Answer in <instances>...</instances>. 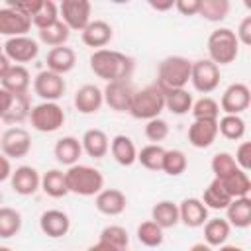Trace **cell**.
I'll list each match as a JSON object with an SVG mask.
<instances>
[{"mask_svg": "<svg viewBox=\"0 0 251 251\" xmlns=\"http://www.w3.org/2000/svg\"><path fill=\"white\" fill-rule=\"evenodd\" d=\"M69 192L78 196H96L104 188V176L98 169L90 165H73L65 171Z\"/></svg>", "mask_w": 251, "mask_h": 251, "instance_id": "obj_3", "label": "cell"}, {"mask_svg": "<svg viewBox=\"0 0 251 251\" xmlns=\"http://www.w3.org/2000/svg\"><path fill=\"white\" fill-rule=\"evenodd\" d=\"M86 251H124V249H116V247H112V245H108V243H104V241H98L96 245L88 247Z\"/></svg>", "mask_w": 251, "mask_h": 251, "instance_id": "obj_54", "label": "cell"}, {"mask_svg": "<svg viewBox=\"0 0 251 251\" xmlns=\"http://www.w3.org/2000/svg\"><path fill=\"white\" fill-rule=\"evenodd\" d=\"M0 149H2V155H6L8 159L25 157L31 151V135H29V131L20 127V126L8 127L0 135Z\"/></svg>", "mask_w": 251, "mask_h": 251, "instance_id": "obj_9", "label": "cell"}, {"mask_svg": "<svg viewBox=\"0 0 251 251\" xmlns=\"http://www.w3.org/2000/svg\"><path fill=\"white\" fill-rule=\"evenodd\" d=\"M208 47V59L214 65H229L239 55V41L235 37V31L229 27H218L208 35L206 41Z\"/></svg>", "mask_w": 251, "mask_h": 251, "instance_id": "obj_4", "label": "cell"}, {"mask_svg": "<svg viewBox=\"0 0 251 251\" xmlns=\"http://www.w3.org/2000/svg\"><path fill=\"white\" fill-rule=\"evenodd\" d=\"M12 163H10V159L6 157V155H2L0 153V182H4V180H8L10 178V175H12Z\"/></svg>", "mask_w": 251, "mask_h": 251, "instance_id": "obj_51", "label": "cell"}, {"mask_svg": "<svg viewBox=\"0 0 251 251\" xmlns=\"http://www.w3.org/2000/svg\"><path fill=\"white\" fill-rule=\"evenodd\" d=\"M233 161L237 165V169L249 173L251 169V143L249 141H241L235 149V155H233Z\"/></svg>", "mask_w": 251, "mask_h": 251, "instance_id": "obj_47", "label": "cell"}, {"mask_svg": "<svg viewBox=\"0 0 251 251\" xmlns=\"http://www.w3.org/2000/svg\"><path fill=\"white\" fill-rule=\"evenodd\" d=\"M202 204L208 208V210H226L227 204L231 202V196L226 192V188L222 186V182L218 178H214L206 188H204V194H202Z\"/></svg>", "mask_w": 251, "mask_h": 251, "instance_id": "obj_33", "label": "cell"}, {"mask_svg": "<svg viewBox=\"0 0 251 251\" xmlns=\"http://www.w3.org/2000/svg\"><path fill=\"white\" fill-rule=\"evenodd\" d=\"M10 65H12L10 59H8L6 55H2V57H0V80H2V76L6 75V71L10 69Z\"/></svg>", "mask_w": 251, "mask_h": 251, "instance_id": "obj_55", "label": "cell"}, {"mask_svg": "<svg viewBox=\"0 0 251 251\" xmlns=\"http://www.w3.org/2000/svg\"><path fill=\"white\" fill-rule=\"evenodd\" d=\"M73 104L75 108L80 112V114H96L102 104H104V94H102V88H98L96 84H82L76 92H75V98H73Z\"/></svg>", "mask_w": 251, "mask_h": 251, "instance_id": "obj_20", "label": "cell"}, {"mask_svg": "<svg viewBox=\"0 0 251 251\" xmlns=\"http://www.w3.org/2000/svg\"><path fill=\"white\" fill-rule=\"evenodd\" d=\"M80 145H82V151L92 159H102L110 151V139H108L106 131H102L98 127L86 129L80 137Z\"/></svg>", "mask_w": 251, "mask_h": 251, "instance_id": "obj_24", "label": "cell"}, {"mask_svg": "<svg viewBox=\"0 0 251 251\" xmlns=\"http://www.w3.org/2000/svg\"><path fill=\"white\" fill-rule=\"evenodd\" d=\"M22 229V214L16 208L0 206V239H10Z\"/></svg>", "mask_w": 251, "mask_h": 251, "instance_id": "obj_37", "label": "cell"}, {"mask_svg": "<svg viewBox=\"0 0 251 251\" xmlns=\"http://www.w3.org/2000/svg\"><path fill=\"white\" fill-rule=\"evenodd\" d=\"M98 241H104L116 249H127V243H129V235L126 231V227L122 226H106L102 231H100V237Z\"/></svg>", "mask_w": 251, "mask_h": 251, "instance_id": "obj_45", "label": "cell"}, {"mask_svg": "<svg viewBox=\"0 0 251 251\" xmlns=\"http://www.w3.org/2000/svg\"><path fill=\"white\" fill-rule=\"evenodd\" d=\"M227 12H229L227 0H200L198 16H202L208 22H222L226 20Z\"/></svg>", "mask_w": 251, "mask_h": 251, "instance_id": "obj_41", "label": "cell"}, {"mask_svg": "<svg viewBox=\"0 0 251 251\" xmlns=\"http://www.w3.org/2000/svg\"><path fill=\"white\" fill-rule=\"evenodd\" d=\"M188 251H212V247L206 243H194V245H190Z\"/></svg>", "mask_w": 251, "mask_h": 251, "instance_id": "obj_56", "label": "cell"}, {"mask_svg": "<svg viewBox=\"0 0 251 251\" xmlns=\"http://www.w3.org/2000/svg\"><path fill=\"white\" fill-rule=\"evenodd\" d=\"M163 110H165V94H163V90L157 84H149V86L133 92V98H131L127 114L131 118H135V120L149 122L153 118H159V114Z\"/></svg>", "mask_w": 251, "mask_h": 251, "instance_id": "obj_5", "label": "cell"}, {"mask_svg": "<svg viewBox=\"0 0 251 251\" xmlns=\"http://www.w3.org/2000/svg\"><path fill=\"white\" fill-rule=\"evenodd\" d=\"M210 169H212V173H214V178L222 180V178H226L227 175H231V173L237 169V165H235L231 153H227V151H218V153L212 157V161H210Z\"/></svg>", "mask_w": 251, "mask_h": 251, "instance_id": "obj_44", "label": "cell"}, {"mask_svg": "<svg viewBox=\"0 0 251 251\" xmlns=\"http://www.w3.org/2000/svg\"><path fill=\"white\" fill-rule=\"evenodd\" d=\"M94 206L104 216H120L127 206V198L118 188H102L94 198Z\"/></svg>", "mask_w": 251, "mask_h": 251, "instance_id": "obj_21", "label": "cell"}, {"mask_svg": "<svg viewBox=\"0 0 251 251\" xmlns=\"http://www.w3.org/2000/svg\"><path fill=\"white\" fill-rule=\"evenodd\" d=\"M10 184H12V190L20 196H31L39 190L41 186V175L29 167V165H20L12 171L10 175Z\"/></svg>", "mask_w": 251, "mask_h": 251, "instance_id": "obj_14", "label": "cell"}, {"mask_svg": "<svg viewBox=\"0 0 251 251\" xmlns=\"http://www.w3.org/2000/svg\"><path fill=\"white\" fill-rule=\"evenodd\" d=\"M12 94L10 92H6L2 86H0V120L4 118V114L8 112V108H10V104H12Z\"/></svg>", "mask_w": 251, "mask_h": 251, "instance_id": "obj_52", "label": "cell"}, {"mask_svg": "<svg viewBox=\"0 0 251 251\" xmlns=\"http://www.w3.org/2000/svg\"><path fill=\"white\" fill-rule=\"evenodd\" d=\"M218 133H222L229 141H239L245 135V120L241 116L224 114L218 118Z\"/></svg>", "mask_w": 251, "mask_h": 251, "instance_id": "obj_36", "label": "cell"}, {"mask_svg": "<svg viewBox=\"0 0 251 251\" xmlns=\"http://www.w3.org/2000/svg\"><path fill=\"white\" fill-rule=\"evenodd\" d=\"M92 4L88 0H63L59 6V20L71 31H82L90 24Z\"/></svg>", "mask_w": 251, "mask_h": 251, "instance_id": "obj_7", "label": "cell"}, {"mask_svg": "<svg viewBox=\"0 0 251 251\" xmlns=\"http://www.w3.org/2000/svg\"><path fill=\"white\" fill-rule=\"evenodd\" d=\"M57 20H59V6H57L53 0H41L39 10H37L35 16L31 18V24H33L37 29H43V27L55 24Z\"/></svg>", "mask_w": 251, "mask_h": 251, "instance_id": "obj_43", "label": "cell"}, {"mask_svg": "<svg viewBox=\"0 0 251 251\" xmlns=\"http://www.w3.org/2000/svg\"><path fill=\"white\" fill-rule=\"evenodd\" d=\"M190 82L196 92L210 94L220 84V67L214 65L210 59H198L192 61L190 67Z\"/></svg>", "mask_w": 251, "mask_h": 251, "instance_id": "obj_8", "label": "cell"}, {"mask_svg": "<svg viewBox=\"0 0 251 251\" xmlns=\"http://www.w3.org/2000/svg\"><path fill=\"white\" fill-rule=\"evenodd\" d=\"M114 37V29L108 22L104 20H90V24L80 31V39L86 47L96 49H104Z\"/></svg>", "mask_w": 251, "mask_h": 251, "instance_id": "obj_17", "label": "cell"}, {"mask_svg": "<svg viewBox=\"0 0 251 251\" xmlns=\"http://www.w3.org/2000/svg\"><path fill=\"white\" fill-rule=\"evenodd\" d=\"M29 84H31V75L24 65H10V69L6 71V75L0 80V86L6 92H10L12 96L27 94Z\"/></svg>", "mask_w": 251, "mask_h": 251, "instance_id": "obj_22", "label": "cell"}, {"mask_svg": "<svg viewBox=\"0 0 251 251\" xmlns=\"http://www.w3.org/2000/svg\"><path fill=\"white\" fill-rule=\"evenodd\" d=\"M37 35H39V41L49 45V47H61L69 41V35H71V29L61 22L57 20L55 24L43 27V29H37Z\"/></svg>", "mask_w": 251, "mask_h": 251, "instance_id": "obj_35", "label": "cell"}, {"mask_svg": "<svg viewBox=\"0 0 251 251\" xmlns=\"http://www.w3.org/2000/svg\"><path fill=\"white\" fill-rule=\"evenodd\" d=\"M0 135H2V133H0Z\"/></svg>", "mask_w": 251, "mask_h": 251, "instance_id": "obj_62", "label": "cell"}, {"mask_svg": "<svg viewBox=\"0 0 251 251\" xmlns=\"http://www.w3.org/2000/svg\"><path fill=\"white\" fill-rule=\"evenodd\" d=\"M0 202H2V192H0Z\"/></svg>", "mask_w": 251, "mask_h": 251, "instance_id": "obj_60", "label": "cell"}, {"mask_svg": "<svg viewBox=\"0 0 251 251\" xmlns=\"http://www.w3.org/2000/svg\"><path fill=\"white\" fill-rule=\"evenodd\" d=\"M53 155H55V159L61 165H67V167L76 165L78 159H80V155H82L80 139L75 137V135H65V137L57 139V143L53 147Z\"/></svg>", "mask_w": 251, "mask_h": 251, "instance_id": "obj_26", "label": "cell"}, {"mask_svg": "<svg viewBox=\"0 0 251 251\" xmlns=\"http://www.w3.org/2000/svg\"><path fill=\"white\" fill-rule=\"evenodd\" d=\"M235 37L239 41V45H251V16H245L235 31Z\"/></svg>", "mask_w": 251, "mask_h": 251, "instance_id": "obj_49", "label": "cell"}, {"mask_svg": "<svg viewBox=\"0 0 251 251\" xmlns=\"http://www.w3.org/2000/svg\"><path fill=\"white\" fill-rule=\"evenodd\" d=\"M135 88L131 86L129 80H116V82H106L102 94H104V104L114 110V112H127L131 98H133Z\"/></svg>", "mask_w": 251, "mask_h": 251, "instance_id": "obj_13", "label": "cell"}, {"mask_svg": "<svg viewBox=\"0 0 251 251\" xmlns=\"http://www.w3.org/2000/svg\"><path fill=\"white\" fill-rule=\"evenodd\" d=\"M226 220L231 227L245 229L251 226V198H233L226 208Z\"/></svg>", "mask_w": 251, "mask_h": 251, "instance_id": "obj_27", "label": "cell"}, {"mask_svg": "<svg viewBox=\"0 0 251 251\" xmlns=\"http://www.w3.org/2000/svg\"><path fill=\"white\" fill-rule=\"evenodd\" d=\"M39 229L43 231V235L51 239L65 237L71 229V218L63 210H45L39 216Z\"/></svg>", "mask_w": 251, "mask_h": 251, "instance_id": "obj_16", "label": "cell"}, {"mask_svg": "<svg viewBox=\"0 0 251 251\" xmlns=\"http://www.w3.org/2000/svg\"><path fill=\"white\" fill-rule=\"evenodd\" d=\"M218 251H245V249L239 247V245H227V243H224V245H220Z\"/></svg>", "mask_w": 251, "mask_h": 251, "instance_id": "obj_57", "label": "cell"}, {"mask_svg": "<svg viewBox=\"0 0 251 251\" xmlns=\"http://www.w3.org/2000/svg\"><path fill=\"white\" fill-rule=\"evenodd\" d=\"M47 71L51 73H57V75H67L75 69L76 65V53L67 47V45H61V47H53L49 53H47Z\"/></svg>", "mask_w": 251, "mask_h": 251, "instance_id": "obj_23", "label": "cell"}, {"mask_svg": "<svg viewBox=\"0 0 251 251\" xmlns=\"http://www.w3.org/2000/svg\"><path fill=\"white\" fill-rule=\"evenodd\" d=\"M165 110H169L175 116H184L192 108V94L186 88H175V90H165Z\"/></svg>", "mask_w": 251, "mask_h": 251, "instance_id": "obj_31", "label": "cell"}, {"mask_svg": "<svg viewBox=\"0 0 251 251\" xmlns=\"http://www.w3.org/2000/svg\"><path fill=\"white\" fill-rule=\"evenodd\" d=\"M251 104V90L245 82H231L220 100V112L224 114H231V116H239L241 112H245Z\"/></svg>", "mask_w": 251, "mask_h": 251, "instance_id": "obj_10", "label": "cell"}, {"mask_svg": "<svg viewBox=\"0 0 251 251\" xmlns=\"http://www.w3.org/2000/svg\"><path fill=\"white\" fill-rule=\"evenodd\" d=\"M29 112H31V102L27 94H18L12 98V104L8 108V112L4 114L2 122L12 124V126H20L22 122L29 120Z\"/></svg>", "mask_w": 251, "mask_h": 251, "instance_id": "obj_34", "label": "cell"}, {"mask_svg": "<svg viewBox=\"0 0 251 251\" xmlns=\"http://www.w3.org/2000/svg\"><path fill=\"white\" fill-rule=\"evenodd\" d=\"M175 8L182 14V16H198L200 10V0H176Z\"/></svg>", "mask_w": 251, "mask_h": 251, "instance_id": "obj_50", "label": "cell"}, {"mask_svg": "<svg viewBox=\"0 0 251 251\" xmlns=\"http://www.w3.org/2000/svg\"><path fill=\"white\" fill-rule=\"evenodd\" d=\"M178 222H182L186 227H202L208 222V208L200 198H184L178 204Z\"/></svg>", "mask_w": 251, "mask_h": 251, "instance_id": "obj_19", "label": "cell"}, {"mask_svg": "<svg viewBox=\"0 0 251 251\" xmlns=\"http://www.w3.org/2000/svg\"><path fill=\"white\" fill-rule=\"evenodd\" d=\"M29 122L35 131L53 133L61 129V126L65 124V110L57 102H39L31 106Z\"/></svg>", "mask_w": 251, "mask_h": 251, "instance_id": "obj_6", "label": "cell"}, {"mask_svg": "<svg viewBox=\"0 0 251 251\" xmlns=\"http://www.w3.org/2000/svg\"><path fill=\"white\" fill-rule=\"evenodd\" d=\"M190 67L192 61H188L182 55H171L165 57L157 67V86L165 90L184 88L190 82Z\"/></svg>", "mask_w": 251, "mask_h": 251, "instance_id": "obj_2", "label": "cell"}, {"mask_svg": "<svg viewBox=\"0 0 251 251\" xmlns=\"http://www.w3.org/2000/svg\"><path fill=\"white\" fill-rule=\"evenodd\" d=\"M49 198H63L69 194L67 176L61 169H49L41 175V186H39Z\"/></svg>", "mask_w": 251, "mask_h": 251, "instance_id": "obj_28", "label": "cell"}, {"mask_svg": "<svg viewBox=\"0 0 251 251\" xmlns=\"http://www.w3.org/2000/svg\"><path fill=\"white\" fill-rule=\"evenodd\" d=\"M2 47H4V55L10 59V63H16V65L29 63L39 55V45L29 35L10 37V39H6V43Z\"/></svg>", "mask_w": 251, "mask_h": 251, "instance_id": "obj_12", "label": "cell"}, {"mask_svg": "<svg viewBox=\"0 0 251 251\" xmlns=\"http://www.w3.org/2000/svg\"><path fill=\"white\" fill-rule=\"evenodd\" d=\"M110 153L114 157V161L122 167H131L135 161H137V149H135V143L129 135H124V133H118L112 137L110 141Z\"/></svg>", "mask_w": 251, "mask_h": 251, "instance_id": "obj_25", "label": "cell"}, {"mask_svg": "<svg viewBox=\"0 0 251 251\" xmlns=\"http://www.w3.org/2000/svg\"><path fill=\"white\" fill-rule=\"evenodd\" d=\"M229 231L231 226L226 218H208V222L204 224V241L210 247H220L227 241Z\"/></svg>", "mask_w": 251, "mask_h": 251, "instance_id": "obj_30", "label": "cell"}, {"mask_svg": "<svg viewBox=\"0 0 251 251\" xmlns=\"http://www.w3.org/2000/svg\"><path fill=\"white\" fill-rule=\"evenodd\" d=\"M165 235H163V229L153 222V220H147V222H141L137 226V241L145 247H159L163 243Z\"/></svg>", "mask_w": 251, "mask_h": 251, "instance_id": "obj_40", "label": "cell"}, {"mask_svg": "<svg viewBox=\"0 0 251 251\" xmlns=\"http://www.w3.org/2000/svg\"><path fill=\"white\" fill-rule=\"evenodd\" d=\"M218 137V120H194L188 126V143L196 149H208Z\"/></svg>", "mask_w": 251, "mask_h": 251, "instance_id": "obj_18", "label": "cell"}, {"mask_svg": "<svg viewBox=\"0 0 251 251\" xmlns=\"http://www.w3.org/2000/svg\"><path fill=\"white\" fill-rule=\"evenodd\" d=\"M190 112H192L194 120H212V122H216L220 118V106L210 96H202L196 102H192Z\"/></svg>", "mask_w": 251, "mask_h": 251, "instance_id": "obj_42", "label": "cell"}, {"mask_svg": "<svg viewBox=\"0 0 251 251\" xmlns=\"http://www.w3.org/2000/svg\"><path fill=\"white\" fill-rule=\"evenodd\" d=\"M188 167V159L184 155V151L180 149H165V157H163V167L161 171L169 176H180Z\"/></svg>", "mask_w": 251, "mask_h": 251, "instance_id": "obj_38", "label": "cell"}, {"mask_svg": "<svg viewBox=\"0 0 251 251\" xmlns=\"http://www.w3.org/2000/svg\"><path fill=\"white\" fill-rule=\"evenodd\" d=\"M0 251H12L10 247H4V245H0Z\"/></svg>", "mask_w": 251, "mask_h": 251, "instance_id": "obj_58", "label": "cell"}, {"mask_svg": "<svg viewBox=\"0 0 251 251\" xmlns=\"http://www.w3.org/2000/svg\"><path fill=\"white\" fill-rule=\"evenodd\" d=\"M6 6L14 8L16 12H20V14L27 16V18L31 20V18L35 16V12L39 10L41 0H20V2H16V0H8V4H6Z\"/></svg>", "mask_w": 251, "mask_h": 251, "instance_id": "obj_48", "label": "cell"}, {"mask_svg": "<svg viewBox=\"0 0 251 251\" xmlns=\"http://www.w3.org/2000/svg\"><path fill=\"white\" fill-rule=\"evenodd\" d=\"M135 69L133 57L116 51V49H96L90 55V71L106 80V82H116V80H129Z\"/></svg>", "mask_w": 251, "mask_h": 251, "instance_id": "obj_1", "label": "cell"}, {"mask_svg": "<svg viewBox=\"0 0 251 251\" xmlns=\"http://www.w3.org/2000/svg\"><path fill=\"white\" fill-rule=\"evenodd\" d=\"M124 251H127V249H124Z\"/></svg>", "mask_w": 251, "mask_h": 251, "instance_id": "obj_61", "label": "cell"}, {"mask_svg": "<svg viewBox=\"0 0 251 251\" xmlns=\"http://www.w3.org/2000/svg\"><path fill=\"white\" fill-rule=\"evenodd\" d=\"M163 157H165V149L157 143H149L141 147V151H137V163H141V167H145L147 171H161Z\"/></svg>", "mask_w": 251, "mask_h": 251, "instance_id": "obj_39", "label": "cell"}, {"mask_svg": "<svg viewBox=\"0 0 251 251\" xmlns=\"http://www.w3.org/2000/svg\"><path fill=\"white\" fill-rule=\"evenodd\" d=\"M169 135V124L163 120V118H153L145 124V137L151 141V143H157L167 139Z\"/></svg>", "mask_w": 251, "mask_h": 251, "instance_id": "obj_46", "label": "cell"}, {"mask_svg": "<svg viewBox=\"0 0 251 251\" xmlns=\"http://www.w3.org/2000/svg\"><path fill=\"white\" fill-rule=\"evenodd\" d=\"M222 186L226 188V192L233 198H243V196H249L251 192V180H249V175L241 169H235L231 175H227L226 178L220 180Z\"/></svg>", "mask_w": 251, "mask_h": 251, "instance_id": "obj_32", "label": "cell"}, {"mask_svg": "<svg viewBox=\"0 0 251 251\" xmlns=\"http://www.w3.org/2000/svg\"><path fill=\"white\" fill-rule=\"evenodd\" d=\"M67 90L65 78L51 71H41L33 78V92L41 98V102H57Z\"/></svg>", "mask_w": 251, "mask_h": 251, "instance_id": "obj_11", "label": "cell"}, {"mask_svg": "<svg viewBox=\"0 0 251 251\" xmlns=\"http://www.w3.org/2000/svg\"><path fill=\"white\" fill-rule=\"evenodd\" d=\"M149 6L153 8V10H157V12H167V10H171V8H175V0H165V2H155V0H149Z\"/></svg>", "mask_w": 251, "mask_h": 251, "instance_id": "obj_53", "label": "cell"}, {"mask_svg": "<svg viewBox=\"0 0 251 251\" xmlns=\"http://www.w3.org/2000/svg\"><path fill=\"white\" fill-rule=\"evenodd\" d=\"M31 27V20L20 12H16L10 6L0 8V35L10 37H20V35H27Z\"/></svg>", "mask_w": 251, "mask_h": 251, "instance_id": "obj_15", "label": "cell"}, {"mask_svg": "<svg viewBox=\"0 0 251 251\" xmlns=\"http://www.w3.org/2000/svg\"><path fill=\"white\" fill-rule=\"evenodd\" d=\"M151 220L161 229L175 227L178 224V204H175L173 200H159L151 208Z\"/></svg>", "mask_w": 251, "mask_h": 251, "instance_id": "obj_29", "label": "cell"}, {"mask_svg": "<svg viewBox=\"0 0 251 251\" xmlns=\"http://www.w3.org/2000/svg\"><path fill=\"white\" fill-rule=\"evenodd\" d=\"M2 55H4V47L0 45V57H2Z\"/></svg>", "mask_w": 251, "mask_h": 251, "instance_id": "obj_59", "label": "cell"}]
</instances>
